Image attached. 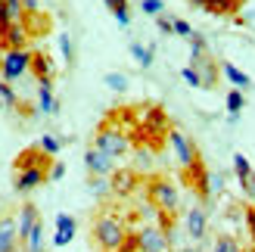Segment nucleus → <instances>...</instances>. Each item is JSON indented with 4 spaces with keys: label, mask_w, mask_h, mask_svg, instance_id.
<instances>
[{
    "label": "nucleus",
    "mask_w": 255,
    "mask_h": 252,
    "mask_svg": "<svg viewBox=\"0 0 255 252\" xmlns=\"http://www.w3.org/2000/svg\"><path fill=\"white\" fill-rule=\"evenodd\" d=\"M125 234H128V224L116 212H97L91 221V240L100 252H116L119 243L125 240Z\"/></svg>",
    "instance_id": "obj_1"
},
{
    "label": "nucleus",
    "mask_w": 255,
    "mask_h": 252,
    "mask_svg": "<svg viewBox=\"0 0 255 252\" xmlns=\"http://www.w3.org/2000/svg\"><path fill=\"white\" fill-rule=\"evenodd\" d=\"M94 149H100V153H106L112 159H119V156H125L128 149H131V140H128L125 128H119L112 116L97 128V134H94Z\"/></svg>",
    "instance_id": "obj_2"
},
{
    "label": "nucleus",
    "mask_w": 255,
    "mask_h": 252,
    "mask_svg": "<svg viewBox=\"0 0 255 252\" xmlns=\"http://www.w3.org/2000/svg\"><path fill=\"white\" fill-rule=\"evenodd\" d=\"M146 199L156 206V212H168V215H177V209H181L177 187L165 178V174H152L146 181Z\"/></svg>",
    "instance_id": "obj_3"
},
{
    "label": "nucleus",
    "mask_w": 255,
    "mask_h": 252,
    "mask_svg": "<svg viewBox=\"0 0 255 252\" xmlns=\"http://www.w3.org/2000/svg\"><path fill=\"white\" fill-rule=\"evenodd\" d=\"M181 181L199 196V206H209V199H212V184H209V168H206V162H202V156H196L187 168H181Z\"/></svg>",
    "instance_id": "obj_4"
},
{
    "label": "nucleus",
    "mask_w": 255,
    "mask_h": 252,
    "mask_svg": "<svg viewBox=\"0 0 255 252\" xmlns=\"http://www.w3.org/2000/svg\"><path fill=\"white\" fill-rule=\"evenodd\" d=\"M31 66V50H3L0 56V81H16Z\"/></svg>",
    "instance_id": "obj_5"
},
{
    "label": "nucleus",
    "mask_w": 255,
    "mask_h": 252,
    "mask_svg": "<svg viewBox=\"0 0 255 252\" xmlns=\"http://www.w3.org/2000/svg\"><path fill=\"white\" fill-rule=\"evenodd\" d=\"M137 240H140V252H168L171 249V237L159 231L156 224H146V228L137 231Z\"/></svg>",
    "instance_id": "obj_6"
},
{
    "label": "nucleus",
    "mask_w": 255,
    "mask_h": 252,
    "mask_svg": "<svg viewBox=\"0 0 255 252\" xmlns=\"http://www.w3.org/2000/svg\"><path fill=\"white\" fill-rule=\"evenodd\" d=\"M190 66L196 69V75H199V87H206V91H215L218 87V78H221V66L215 62L209 53H202L199 59H193Z\"/></svg>",
    "instance_id": "obj_7"
},
{
    "label": "nucleus",
    "mask_w": 255,
    "mask_h": 252,
    "mask_svg": "<svg viewBox=\"0 0 255 252\" xmlns=\"http://www.w3.org/2000/svg\"><path fill=\"white\" fill-rule=\"evenodd\" d=\"M50 165H53V156H47L41 146L22 149V153L16 156V162H12V168H16V171H25V168H44V171H50Z\"/></svg>",
    "instance_id": "obj_8"
},
{
    "label": "nucleus",
    "mask_w": 255,
    "mask_h": 252,
    "mask_svg": "<svg viewBox=\"0 0 255 252\" xmlns=\"http://www.w3.org/2000/svg\"><path fill=\"white\" fill-rule=\"evenodd\" d=\"M168 143L174 146V153H177V162H181V168H187L190 162H193V159L199 156L196 143L190 140V137H187L184 131H177V128H171V131H168Z\"/></svg>",
    "instance_id": "obj_9"
},
{
    "label": "nucleus",
    "mask_w": 255,
    "mask_h": 252,
    "mask_svg": "<svg viewBox=\"0 0 255 252\" xmlns=\"http://www.w3.org/2000/svg\"><path fill=\"white\" fill-rule=\"evenodd\" d=\"M25 47H28V28L22 22H9L0 31V53L3 50H25Z\"/></svg>",
    "instance_id": "obj_10"
},
{
    "label": "nucleus",
    "mask_w": 255,
    "mask_h": 252,
    "mask_svg": "<svg viewBox=\"0 0 255 252\" xmlns=\"http://www.w3.org/2000/svg\"><path fill=\"white\" fill-rule=\"evenodd\" d=\"M41 221V212H37L34 203H22L19 206V215H16V234H19V243L28 240V234L34 231V224Z\"/></svg>",
    "instance_id": "obj_11"
},
{
    "label": "nucleus",
    "mask_w": 255,
    "mask_h": 252,
    "mask_svg": "<svg viewBox=\"0 0 255 252\" xmlns=\"http://www.w3.org/2000/svg\"><path fill=\"white\" fill-rule=\"evenodd\" d=\"M47 178H50V171H44V168H25V171H16L12 187H16V193H31V190H37V187H41Z\"/></svg>",
    "instance_id": "obj_12"
},
{
    "label": "nucleus",
    "mask_w": 255,
    "mask_h": 252,
    "mask_svg": "<svg viewBox=\"0 0 255 252\" xmlns=\"http://www.w3.org/2000/svg\"><path fill=\"white\" fill-rule=\"evenodd\" d=\"M109 187L116 196H131L137 190V171L134 168H116L109 174Z\"/></svg>",
    "instance_id": "obj_13"
},
{
    "label": "nucleus",
    "mask_w": 255,
    "mask_h": 252,
    "mask_svg": "<svg viewBox=\"0 0 255 252\" xmlns=\"http://www.w3.org/2000/svg\"><path fill=\"white\" fill-rule=\"evenodd\" d=\"M206 231H209V212L206 206H193L187 212V234H190V240H206Z\"/></svg>",
    "instance_id": "obj_14"
},
{
    "label": "nucleus",
    "mask_w": 255,
    "mask_h": 252,
    "mask_svg": "<svg viewBox=\"0 0 255 252\" xmlns=\"http://www.w3.org/2000/svg\"><path fill=\"white\" fill-rule=\"evenodd\" d=\"M112 156H106V153H100V149H87V156H84V165H87V171L91 174H97V178H109L112 171H116V165H112Z\"/></svg>",
    "instance_id": "obj_15"
},
{
    "label": "nucleus",
    "mask_w": 255,
    "mask_h": 252,
    "mask_svg": "<svg viewBox=\"0 0 255 252\" xmlns=\"http://www.w3.org/2000/svg\"><path fill=\"white\" fill-rule=\"evenodd\" d=\"M28 72L34 75L37 81H44V78H56V69H53V59H50L44 50H31V66Z\"/></svg>",
    "instance_id": "obj_16"
},
{
    "label": "nucleus",
    "mask_w": 255,
    "mask_h": 252,
    "mask_svg": "<svg viewBox=\"0 0 255 252\" xmlns=\"http://www.w3.org/2000/svg\"><path fill=\"white\" fill-rule=\"evenodd\" d=\"M37 100H41V112H47V116H56L59 112V103L53 100V78H44V81H37Z\"/></svg>",
    "instance_id": "obj_17"
},
{
    "label": "nucleus",
    "mask_w": 255,
    "mask_h": 252,
    "mask_svg": "<svg viewBox=\"0 0 255 252\" xmlns=\"http://www.w3.org/2000/svg\"><path fill=\"white\" fill-rule=\"evenodd\" d=\"M75 231H78V224H75L72 215H56V237H53V246H66V243H72Z\"/></svg>",
    "instance_id": "obj_18"
},
{
    "label": "nucleus",
    "mask_w": 255,
    "mask_h": 252,
    "mask_svg": "<svg viewBox=\"0 0 255 252\" xmlns=\"http://www.w3.org/2000/svg\"><path fill=\"white\" fill-rule=\"evenodd\" d=\"M243 3L246 0H209L206 12H212V16H237L243 9Z\"/></svg>",
    "instance_id": "obj_19"
},
{
    "label": "nucleus",
    "mask_w": 255,
    "mask_h": 252,
    "mask_svg": "<svg viewBox=\"0 0 255 252\" xmlns=\"http://www.w3.org/2000/svg\"><path fill=\"white\" fill-rule=\"evenodd\" d=\"M218 66H221V75H227V81H234V84L240 87V91L252 87V78H249L246 72H240V69L234 66V62H218Z\"/></svg>",
    "instance_id": "obj_20"
},
{
    "label": "nucleus",
    "mask_w": 255,
    "mask_h": 252,
    "mask_svg": "<svg viewBox=\"0 0 255 252\" xmlns=\"http://www.w3.org/2000/svg\"><path fill=\"white\" fill-rule=\"evenodd\" d=\"M25 252H44V221H37L34 224V231L28 234V240L22 243Z\"/></svg>",
    "instance_id": "obj_21"
},
{
    "label": "nucleus",
    "mask_w": 255,
    "mask_h": 252,
    "mask_svg": "<svg viewBox=\"0 0 255 252\" xmlns=\"http://www.w3.org/2000/svg\"><path fill=\"white\" fill-rule=\"evenodd\" d=\"M0 103H3L6 109H16V112H19V106H22V100H19L16 91H12L9 81H0Z\"/></svg>",
    "instance_id": "obj_22"
},
{
    "label": "nucleus",
    "mask_w": 255,
    "mask_h": 252,
    "mask_svg": "<svg viewBox=\"0 0 255 252\" xmlns=\"http://www.w3.org/2000/svg\"><path fill=\"white\" fill-rule=\"evenodd\" d=\"M131 53H134V59L140 62V69H149L152 66V56H156V47H143V44H131Z\"/></svg>",
    "instance_id": "obj_23"
},
{
    "label": "nucleus",
    "mask_w": 255,
    "mask_h": 252,
    "mask_svg": "<svg viewBox=\"0 0 255 252\" xmlns=\"http://www.w3.org/2000/svg\"><path fill=\"white\" fill-rule=\"evenodd\" d=\"M187 41H190V62H193V59H199L202 53H209V50H206V37H202V34H190L187 37Z\"/></svg>",
    "instance_id": "obj_24"
},
{
    "label": "nucleus",
    "mask_w": 255,
    "mask_h": 252,
    "mask_svg": "<svg viewBox=\"0 0 255 252\" xmlns=\"http://www.w3.org/2000/svg\"><path fill=\"white\" fill-rule=\"evenodd\" d=\"M91 193H94L97 199L109 196V193H112V187H109V178H97V174H91Z\"/></svg>",
    "instance_id": "obj_25"
},
{
    "label": "nucleus",
    "mask_w": 255,
    "mask_h": 252,
    "mask_svg": "<svg viewBox=\"0 0 255 252\" xmlns=\"http://www.w3.org/2000/svg\"><path fill=\"white\" fill-rule=\"evenodd\" d=\"M234 171H237V178H240V184H243L249 174H252V165H249V159L243 156V153H237L234 156Z\"/></svg>",
    "instance_id": "obj_26"
},
{
    "label": "nucleus",
    "mask_w": 255,
    "mask_h": 252,
    "mask_svg": "<svg viewBox=\"0 0 255 252\" xmlns=\"http://www.w3.org/2000/svg\"><path fill=\"white\" fill-rule=\"evenodd\" d=\"M243 91L240 87H234V91H227V109H231V116H240V109H243Z\"/></svg>",
    "instance_id": "obj_27"
},
{
    "label": "nucleus",
    "mask_w": 255,
    "mask_h": 252,
    "mask_svg": "<svg viewBox=\"0 0 255 252\" xmlns=\"http://www.w3.org/2000/svg\"><path fill=\"white\" fill-rule=\"evenodd\" d=\"M215 252H243V246H240L234 237H227V234H221L218 240H215Z\"/></svg>",
    "instance_id": "obj_28"
},
{
    "label": "nucleus",
    "mask_w": 255,
    "mask_h": 252,
    "mask_svg": "<svg viewBox=\"0 0 255 252\" xmlns=\"http://www.w3.org/2000/svg\"><path fill=\"white\" fill-rule=\"evenodd\" d=\"M103 84H109L112 91H119V94L128 91V78H125V75H119V72H109L106 78H103Z\"/></svg>",
    "instance_id": "obj_29"
},
{
    "label": "nucleus",
    "mask_w": 255,
    "mask_h": 252,
    "mask_svg": "<svg viewBox=\"0 0 255 252\" xmlns=\"http://www.w3.org/2000/svg\"><path fill=\"white\" fill-rule=\"evenodd\" d=\"M116 252H140V240H137V231H128L125 234V240L119 243Z\"/></svg>",
    "instance_id": "obj_30"
},
{
    "label": "nucleus",
    "mask_w": 255,
    "mask_h": 252,
    "mask_svg": "<svg viewBox=\"0 0 255 252\" xmlns=\"http://www.w3.org/2000/svg\"><path fill=\"white\" fill-rule=\"evenodd\" d=\"M59 50H62V56H66L69 66H75V47H72V37L69 34H59Z\"/></svg>",
    "instance_id": "obj_31"
},
{
    "label": "nucleus",
    "mask_w": 255,
    "mask_h": 252,
    "mask_svg": "<svg viewBox=\"0 0 255 252\" xmlns=\"http://www.w3.org/2000/svg\"><path fill=\"white\" fill-rule=\"evenodd\" d=\"M171 34H177V37H190V34H193V28H190V22L187 19H171Z\"/></svg>",
    "instance_id": "obj_32"
},
{
    "label": "nucleus",
    "mask_w": 255,
    "mask_h": 252,
    "mask_svg": "<svg viewBox=\"0 0 255 252\" xmlns=\"http://www.w3.org/2000/svg\"><path fill=\"white\" fill-rule=\"evenodd\" d=\"M59 146H62V143L56 140L53 134H44V137H41V149H44L47 156H56V153H59Z\"/></svg>",
    "instance_id": "obj_33"
},
{
    "label": "nucleus",
    "mask_w": 255,
    "mask_h": 252,
    "mask_svg": "<svg viewBox=\"0 0 255 252\" xmlns=\"http://www.w3.org/2000/svg\"><path fill=\"white\" fill-rule=\"evenodd\" d=\"M140 9H143L146 16H159V12H165V3H162V0H143Z\"/></svg>",
    "instance_id": "obj_34"
},
{
    "label": "nucleus",
    "mask_w": 255,
    "mask_h": 252,
    "mask_svg": "<svg viewBox=\"0 0 255 252\" xmlns=\"http://www.w3.org/2000/svg\"><path fill=\"white\" fill-rule=\"evenodd\" d=\"M171 19L174 16H168V12H159V16H156V25H159L162 34H171Z\"/></svg>",
    "instance_id": "obj_35"
},
{
    "label": "nucleus",
    "mask_w": 255,
    "mask_h": 252,
    "mask_svg": "<svg viewBox=\"0 0 255 252\" xmlns=\"http://www.w3.org/2000/svg\"><path fill=\"white\" fill-rule=\"evenodd\" d=\"M181 78L190 84V87H199V75H196V69L193 66H187V69H181Z\"/></svg>",
    "instance_id": "obj_36"
},
{
    "label": "nucleus",
    "mask_w": 255,
    "mask_h": 252,
    "mask_svg": "<svg viewBox=\"0 0 255 252\" xmlns=\"http://www.w3.org/2000/svg\"><path fill=\"white\" fill-rule=\"evenodd\" d=\"M246 228L252 234V246H255V206H246Z\"/></svg>",
    "instance_id": "obj_37"
},
{
    "label": "nucleus",
    "mask_w": 255,
    "mask_h": 252,
    "mask_svg": "<svg viewBox=\"0 0 255 252\" xmlns=\"http://www.w3.org/2000/svg\"><path fill=\"white\" fill-rule=\"evenodd\" d=\"M243 193H246V196L252 199V203H255V171H252V174H249V178L243 181Z\"/></svg>",
    "instance_id": "obj_38"
},
{
    "label": "nucleus",
    "mask_w": 255,
    "mask_h": 252,
    "mask_svg": "<svg viewBox=\"0 0 255 252\" xmlns=\"http://www.w3.org/2000/svg\"><path fill=\"white\" fill-rule=\"evenodd\" d=\"M62 174H66V165H62V162H53V165H50V178H53V181H59Z\"/></svg>",
    "instance_id": "obj_39"
},
{
    "label": "nucleus",
    "mask_w": 255,
    "mask_h": 252,
    "mask_svg": "<svg viewBox=\"0 0 255 252\" xmlns=\"http://www.w3.org/2000/svg\"><path fill=\"white\" fill-rule=\"evenodd\" d=\"M209 0H190V6H196V9H206Z\"/></svg>",
    "instance_id": "obj_40"
},
{
    "label": "nucleus",
    "mask_w": 255,
    "mask_h": 252,
    "mask_svg": "<svg viewBox=\"0 0 255 252\" xmlns=\"http://www.w3.org/2000/svg\"><path fill=\"white\" fill-rule=\"evenodd\" d=\"M6 3H25V0H6Z\"/></svg>",
    "instance_id": "obj_41"
},
{
    "label": "nucleus",
    "mask_w": 255,
    "mask_h": 252,
    "mask_svg": "<svg viewBox=\"0 0 255 252\" xmlns=\"http://www.w3.org/2000/svg\"><path fill=\"white\" fill-rule=\"evenodd\" d=\"M184 252H202V249H184Z\"/></svg>",
    "instance_id": "obj_42"
},
{
    "label": "nucleus",
    "mask_w": 255,
    "mask_h": 252,
    "mask_svg": "<svg viewBox=\"0 0 255 252\" xmlns=\"http://www.w3.org/2000/svg\"><path fill=\"white\" fill-rule=\"evenodd\" d=\"M0 228H3V215H0Z\"/></svg>",
    "instance_id": "obj_43"
},
{
    "label": "nucleus",
    "mask_w": 255,
    "mask_h": 252,
    "mask_svg": "<svg viewBox=\"0 0 255 252\" xmlns=\"http://www.w3.org/2000/svg\"><path fill=\"white\" fill-rule=\"evenodd\" d=\"M0 106H3V103H0Z\"/></svg>",
    "instance_id": "obj_44"
}]
</instances>
